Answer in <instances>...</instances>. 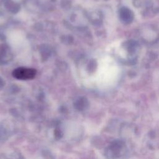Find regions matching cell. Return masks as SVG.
I'll return each mask as SVG.
<instances>
[{"instance_id":"obj_1","label":"cell","mask_w":159,"mask_h":159,"mask_svg":"<svg viewBox=\"0 0 159 159\" xmlns=\"http://www.w3.org/2000/svg\"><path fill=\"white\" fill-rule=\"evenodd\" d=\"M128 147L123 139H116L106 147L104 155L106 159H124L128 154Z\"/></svg>"},{"instance_id":"obj_2","label":"cell","mask_w":159,"mask_h":159,"mask_svg":"<svg viewBox=\"0 0 159 159\" xmlns=\"http://www.w3.org/2000/svg\"><path fill=\"white\" fill-rule=\"evenodd\" d=\"M36 75V71L34 69L20 67L16 69L12 72V75L19 80H30L34 78Z\"/></svg>"},{"instance_id":"obj_3","label":"cell","mask_w":159,"mask_h":159,"mask_svg":"<svg viewBox=\"0 0 159 159\" xmlns=\"http://www.w3.org/2000/svg\"><path fill=\"white\" fill-rule=\"evenodd\" d=\"M12 134V129L7 121L0 123V142L7 140Z\"/></svg>"},{"instance_id":"obj_4","label":"cell","mask_w":159,"mask_h":159,"mask_svg":"<svg viewBox=\"0 0 159 159\" xmlns=\"http://www.w3.org/2000/svg\"><path fill=\"white\" fill-rule=\"evenodd\" d=\"M0 159H24V158L20 153L17 152H11L1 155Z\"/></svg>"},{"instance_id":"obj_5","label":"cell","mask_w":159,"mask_h":159,"mask_svg":"<svg viewBox=\"0 0 159 159\" xmlns=\"http://www.w3.org/2000/svg\"><path fill=\"white\" fill-rule=\"evenodd\" d=\"M63 130L61 128L60 124L58 123L56 124L53 130V136L56 140H60L63 137Z\"/></svg>"},{"instance_id":"obj_6","label":"cell","mask_w":159,"mask_h":159,"mask_svg":"<svg viewBox=\"0 0 159 159\" xmlns=\"http://www.w3.org/2000/svg\"><path fill=\"white\" fill-rule=\"evenodd\" d=\"M87 106H88L87 101L83 99H80L78 100L75 104V108L80 111L85 110L87 108Z\"/></svg>"},{"instance_id":"obj_7","label":"cell","mask_w":159,"mask_h":159,"mask_svg":"<svg viewBox=\"0 0 159 159\" xmlns=\"http://www.w3.org/2000/svg\"><path fill=\"white\" fill-rule=\"evenodd\" d=\"M42 155L43 156V158L45 159H53V156L48 151H47V150L43 151L42 152Z\"/></svg>"}]
</instances>
